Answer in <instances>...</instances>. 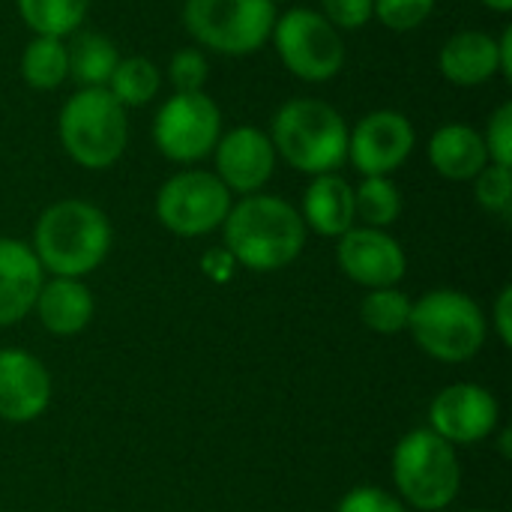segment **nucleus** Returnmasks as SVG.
I'll return each instance as SVG.
<instances>
[{
    "label": "nucleus",
    "instance_id": "obj_1",
    "mask_svg": "<svg viewBox=\"0 0 512 512\" xmlns=\"http://www.w3.org/2000/svg\"><path fill=\"white\" fill-rule=\"evenodd\" d=\"M222 228L228 255L255 273H273L294 264L306 246L300 210L279 195H243L240 204H231Z\"/></svg>",
    "mask_w": 512,
    "mask_h": 512
},
{
    "label": "nucleus",
    "instance_id": "obj_2",
    "mask_svg": "<svg viewBox=\"0 0 512 512\" xmlns=\"http://www.w3.org/2000/svg\"><path fill=\"white\" fill-rule=\"evenodd\" d=\"M108 216L81 198H66L42 210L33 228V255L42 270L66 279L93 273L111 252Z\"/></svg>",
    "mask_w": 512,
    "mask_h": 512
},
{
    "label": "nucleus",
    "instance_id": "obj_3",
    "mask_svg": "<svg viewBox=\"0 0 512 512\" xmlns=\"http://www.w3.org/2000/svg\"><path fill=\"white\" fill-rule=\"evenodd\" d=\"M276 156L303 174H336L348 159V123L324 99H291L270 123Z\"/></svg>",
    "mask_w": 512,
    "mask_h": 512
},
{
    "label": "nucleus",
    "instance_id": "obj_4",
    "mask_svg": "<svg viewBox=\"0 0 512 512\" xmlns=\"http://www.w3.org/2000/svg\"><path fill=\"white\" fill-rule=\"evenodd\" d=\"M57 138L75 165L87 171H105L126 153V108L108 93V87H81L60 108Z\"/></svg>",
    "mask_w": 512,
    "mask_h": 512
},
{
    "label": "nucleus",
    "instance_id": "obj_5",
    "mask_svg": "<svg viewBox=\"0 0 512 512\" xmlns=\"http://www.w3.org/2000/svg\"><path fill=\"white\" fill-rule=\"evenodd\" d=\"M408 330L429 357L441 363H465L480 354L489 324L474 297L438 288L411 306Z\"/></svg>",
    "mask_w": 512,
    "mask_h": 512
},
{
    "label": "nucleus",
    "instance_id": "obj_6",
    "mask_svg": "<svg viewBox=\"0 0 512 512\" xmlns=\"http://www.w3.org/2000/svg\"><path fill=\"white\" fill-rule=\"evenodd\" d=\"M393 483L414 510H447L462 489L456 447L432 429L408 432L393 450Z\"/></svg>",
    "mask_w": 512,
    "mask_h": 512
},
{
    "label": "nucleus",
    "instance_id": "obj_7",
    "mask_svg": "<svg viewBox=\"0 0 512 512\" xmlns=\"http://www.w3.org/2000/svg\"><path fill=\"white\" fill-rule=\"evenodd\" d=\"M183 24L201 48L243 57L270 42L276 6L270 0H186Z\"/></svg>",
    "mask_w": 512,
    "mask_h": 512
},
{
    "label": "nucleus",
    "instance_id": "obj_8",
    "mask_svg": "<svg viewBox=\"0 0 512 512\" xmlns=\"http://www.w3.org/2000/svg\"><path fill=\"white\" fill-rule=\"evenodd\" d=\"M270 39L285 69L300 81L321 84L336 78L345 66L342 30H336L318 9L297 6L276 15Z\"/></svg>",
    "mask_w": 512,
    "mask_h": 512
},
{
    "label": "nucleus",
    "instance_id": "obj_9",
    "mask_svg": "<svg viewBox=\"0 0 512 512\" xmlns=\"http://www.w3.org/2000/svg\"><path fill=\"white\" fill-rule=\"evenodd\" d=\"M219 135L222 111L204 90L171 93L153 117V144L177 165H192L210 156Z\"/></svg>",
    "mask_w": 512,
    "mask_h": 512
},
{
    "label": "nucleus",
    "instance_id": "obj_10",
    "mask_svg": "<svg viewBox=\"0 0 512 512\" xmlns=\"http://www.w3.org/2000/svg\"><path fill=\"white\" fill-rule=\"evenodd\" d=\"M231 210V192L213 171H180L168 177L156 195V216L162 228L177 237H204L222 228Z\"/></svg>",
    "mask_w": 512,
    "mask_h": 512
},
{
    "label": "nucleus",
    "instance_id": "obj_11",
    "mask_svg": "<svg viewBox=\"0 0 512 512\" xmlns=\"http://www.w3.org/2000/svg\"><path fill=\"white\" fill-rule=\"evenodd\" d=\"M414 126L402 111L378 108L348 129V162L363 177H390L414 150Z\"/></svg>",
    "mask_w": 512,
    "mask_h": 512
},
{
    "label": "nucleus",
    "instance_id": "obj_12",
    "mask_svg": "<svg viewBox=\"0 0 512 512\" xmlns=\"http://www.w3.org/2000/svg\"><path fill=\"white\" fill-rule=\"evenodd\" d=\"M501 420L498 399L480 384L444 387L429 405V429L453 447H471L486 441Z\"/></svg>",
    "mask_w": 512,
    "mask_h": 512
},
{
    "label": "nucleus",
    "instance_id": "obj_13",
    "mask_svg": "<svg viewBox=\"0 0 512 512\" xmlns=\"http://www.w3.org/2000/svg\"><path fill=\"white\" fill-rule=\"evenodd\" d=\"M336 261H339V270L375 291V288H396L402 279H405V270H408V258H405V249L402 243L387 234L384 228H351L339 237V246H336Z\"/></svg>",
    "mask_w": 512,
    "mask_h": 512
},
{
    "label": "nucleus",
    "instance_id": "obj_14",
    "mask_svg": "<svg viewBox=\"0 0 512 512\" xmlns=\"http://www.w3.org/2000/svg\"><path fill=\"white\" fill-rule=\"evenodd\" d=\"M213 159H216L213 174L225 183L228 192L255 195L270 183L279 156L264 129L237 126V129L219 135V141L213 147Z\"/></svg>",
    "mask_w": 512,
    "mask_h": 512
},
{
    "label": "nucleus",
    "instance_id": "obj_15",
    "mask_svg": "<svg viewBox=\"0 0 512 512\" xmlns=\"http://www.w3.org/2000/svg\"><path fill=\"white\" fill-rule=\"evenodd\" d=\"M51 405V375L21 348L0 351V420L33 423Z\"/></svg>",
    "mask_w": 512,
    "mask_h": 512
},
{
    "label": "nucleus",
    "instance_id": "obj_16",
    "mask_svg": "<svg viewBox=\"0 0 512 512\" xmlns=\"http://www.w3.org/2000/svg\"><path fill=\"white\" fill-rule=\"evenodd\" d=\"M45 270L24 240L0 237V327L24 321L39 297Z\"/></svg>",
    "mask_w": 512,
    "mask_h": 512
},
{
    "label": "nucleus",
    "instance_id": "obj_17",
    "mask_svg": "<svg viewBox=\"0 0 512 512\" xmlns=\"http://www.w3.org/2000/svg\"><path fill=\"white\" fill-rule=\"evenodd\" d=\"M438 69L456 87H480L501 75L498 39L483 30H459L444 42Z\"/></svg>",
    "mask_w": 512,
    "mask_h": 512
},
{
    "label": "nucleus",
    "instance_id": "obj_18",
    "mask_svg": "<svg viewBox=\"0 0 512 512\" xmlns=\"http://www.w3.org/2000/svg\"><path fill=\"white\" fill-rule=\"evenodd\" d=\"M300 219H303L306 231L312 228L321 237H336L339 240L357 222L354 186L345 177H339V174H318L306 186Z\"/></svg>",
    "mask_w": 512,
    "mask_h": 512
},
{
    "label": "nucleus",
    "instance_id": "obj_19",
    "mask_svg": "<svg viewBox=\"0 0 512 512\" xmlns=\"http://www.w3.org/2000/svg\"><path fill=\"white\" fill-rule=\"evenodd\" d=\"M33 309H36V315L48 333L75 336L93 321L96 303H93L90 288L81 279L54 276L51 282H42Z\"/></svg>",
    "mask_w": 512,
    "mask_h": 512
},
{
    "label": "nucleus",
    "instance_id": "obj_20",
    "mask_svg": "<svg viewBox=\"0 0 512 512\" xmlns=\"http://www.w3.org/2000/svg\"><path fill=\"white\" fill-rule=\"evenodd\" d=\"M429 162L441 177L453 183L474 180L489 165L483 132L465 123H447L435 129V135L429 138Z\"/></svg>",
    "mask_w": 512,
    "mask_h": 512
},
{
    "label": "nucleus",
    "instance_id": "obj_21",
    "mask_svg": "<svg viewBox=\"0 0 512 512\" xmlns=\"http://www.w3.org/2000/svg\"><path fill=\"white\" fill-rule=\"evenodd\" d=\"M66 54H69V78L81 87H105L120 60L117 45L93 30L75 33L72 42L66 45Z\"/></svg>",
    "mask_w": 512,
    "mask_h": 512
},
{
    "label": "nucleus",
    "instance_id": "obj_22",
    "mask_svg": "<svg viewBox=\"0 0 512 512\" xmlns=\"http://www.w3.org/2000/svg\"><path fill=\"white\" fill-rule=\"evenodd\" d=\"M21 21L33 30V36L66 39L78 33L87 18L90 0H15Z\"/></svg>",
    "mask_w": 512,
    "mask_h": 512
},
{
    "label": "nucleus",
    "instance_id": "obj_23",
    "mask_svg": "<svg viewBox=\"0 0 512 512\" xmlns=\"http://www.w3.org/2000/svg\"><path fill=\"white\" fill-rule=\"evenodd\" d=\"M21 78L33 90H57L69 78L66 42L54 36H33L21 51Z\"/></svg>",
    "mask_w": 512,
    "mask_h": 512
},
{
    "label": "nucleus",
    "instance_id": "obj_24",
    "mask_svg": "<svg viewBox=\"0 0 512 512\" xmlns=\"http://www.w3.org/2000/svg\"><path fill=\"white\" fill-rule=\"evenodd\" d=\"M162 75L153 60L135 54V57H120L111 78H108V93L123 105V108H141L159 93Z\"/></svg>",
    "mask_w": 512,
    "mask_h": 512
},
{
    "label": "nucleus",
    "instance_id": "obj_25",
    "mask_svg": "<svg viewBox=\"0 0 512 512\" xmlns=\"http://www.w3.org/2000/svg\"><path fill=\"white\" fill-rule=\"evenodd\" d=\"M354 213L366 228H387L402 213V192L390 177H363L354 189Z\"/></svg>",
    "mask_w": 512,
    "mask_h": 512
},
{
    "label": "nucleus",
    "instance_id": "obj_26",
    "mask_svg": "<svg viewBox=\"0 0 512 512\" xmlns=\"http://www.w3.org/2000/svg\"><path fill=\"white\" fill-rule=\"evenodd\" d=\"M411 297L399 288H375L366 294L363 306H360V318L369 330L381 333V336H393L408 330L411 321Z\"/></svg>",
    "mask_w": 512,
    "mask_h": 512
},
{
    "label": "nucleus",
    "instance_id": "obj_27",
    "mask_svg": "<svg viewBox=\"0 0 512 512\" xmlns=\"http://www.w3.org/2000/svg\"><path fill=\"white\" fill-rule=\"evenodd\" d=\"M474 195H477V201H480V207L486 213H495V216L507 219L512 213V168L489 162L474 177Z\"/></svg>",
    "mask_w": 512,
    "mask_h": 512
},
{
    "label": "nucleus",
    "instance_id": "obj_28",
    "mask_svg": "<svg viewBox=\"0 0 512 512\" xmlns=\"http://www.w3.org/2000/svg\"><path fill=\"white\" fill-rule=\"evenodd\" d=\"M435 12V0H375L372 18L390 30H414Z\"/></svg>",
    "mask_w": 512,
    "mask_h": 512
},
{
    "label": "nucleus",
    "instance_id": "obj_29",
    "mask_svg": "<svg viewBox=\"0 0 512 512\" xmlns=\"http://www.w3.org/2000/svg\"><path fill=\"white\" fill-rule=\"evenodd\" d=\"M210 75L207 57L198 48H183L168 63V78L174 84V93H198L204 90Z\"/></svg>",
    "mask_w": 512,
    "mask_h": 512
},
{
    "label": "nucleus",
    "instance_id": "obj_30",
    "mask_svg": "<svg viewBox=\"0 0 512 512\" xmlns=\"http://www.w3.org/2000/svg\"><path fill=\"white\" fill-rule=\"evenodd\" d=\"M486 141V153L492 165H504L512 168V102H504L492 117L489 126L483 132Z\"/></svg>",
    "mask_w": 512,
    "mask_h": 512
},
{
    "label": "nucleus",
    "instance_id": "obj_31",
    "mask_svg": "<svg viewBox=\"0 0 512 512\" xmlns=\"http://www.w3.org/2000/svg\"><path fill=\"white\" fill-rule=\"evenodd\" d=\"M375 0H321V15L336 30H360L372 21Z\"/></svg>",
    "mask_w": 512,
    "mask_h": 512
},
{
    "label": "nucleus",
    "instance_id": "obj_32",
    "mask_svg": "<svg viewBox=\"0 0 512 512\" xmlns=\"http://www.w3.org/2000/svg\"><path fill=\"white\" fill-rule=\"evenodd\" d=\"M336 512H408L402 507V501H396L393 495H387L384 489L378 486H357L351 489L342 501Z\"/></svg>",
    "mask_w": 512,
    "mask_h": 512
},
{
    "label": "nucleus",
    "instance_id": "obj_33",
    "mask_svg": "<svg viewBox=\"0 0 512 512\" xmlns=\"http://www.w3.org/2000/svg\"><path fill=\"white\" fill-rule=\"evenodd\" d=\"M492 324H495V333L501 339V345L510 348L512 342V288L507 285L498 300H495V309H492Z\"/></svg>",
    "mask_w": 512,
    "mask_h": 512
},
{
    "label": "nucleus",
    "instance_id": "obj_34",
    "mask_svg": "<svg viewBox=\"0 0 512 512\" xmlns=\"http://www.w3.org/2000/svg\"><path fill=\"white\" fill-rule=\"evenodd\" d=\"M498 57H501V75L512 78V27H504L498 36Z\"/></svg>",
    "mask_w": 512,
    "mask_h": 512
},
{
    "label": "nucleus",
    "instance_id": "obj_35",
    "mask_svg": "<svg viewBox=\"0 0 512 512\" xmlns=\"http://www.w3.org/2000/svg\"><path fill=\"white\" fill-rule=\"evenodd\" d=\"M483 6H489L492 12H510L512 0H480Z\"/></svg>",
    "mask_w": 512,
    "mask_h": 512
},
{
    "label": "nucleus",
    "instance_id": "obj_36",
    "mask_svg": "<svg viewBox=\"0 0 512 512\" xmlns=\"http://www.w3.org/2000/svg\"><path fill=\"white\" fill-rule=\"evenodd\" d=\"M270 3H273V6H276V3H288V0H270Z\"/></svg>",
    "mask_w": 512,
    "mask_h": 512
},
{
    "label": "nucleus",
    "instance_id": "obj_37",
    "mask_svg": "<svg viewBox=\"0 0 512 512\" xmlns=\"http://www.w3.org/2000/svg\"><path fill=\"white\" fill-rule=\"evenodd\" d=\"M471 512H483V510H471Z\"/></svg>",
    "mask_w": 512,
    "mask_h": 512
}]
</instances>
